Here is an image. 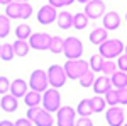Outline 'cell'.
I'll return each mask as SVG.
<instances>
[{"instance_id": "obj_35", "label": "cell", "mask_w": 127, "mask_h": 126, "mask_svg": "<svg viewBox=\"0 0 127 126\" xmlns=\"http://www.w3.org/2000/svg\"><path fill=\"white\" fill-rule=\"evenodd\" d=\"M10 82L7 77H3V75H0V94L2 96H5V94H9V90H10Z\"/></svg>"}, {"instance_id": "obj_38", "label": "cell", "mask_w": 127, "mask_h": 126, "mask_svg": "<svg viewBox=\"0 0 127 126\" xmlns=\"http://www.w3.org/2000/svg\"><path fill=\"white\" fill-rule=\"evenodd\" d=\"M75 126H93V123H92V119L90 118H78V121L75 123Z\"/></svg>"}, {"instance_id": "obj_8", "label": "cell", "mask_w": 127, "mask_h": 126, "mask_svg": "<svg viewBox=\"0 0 127 126\" xmlns=\"http://www.w3.org/2000/svg\"><path fill=\"white\" fill-rule=\"evenodd\" d=\"M76 123V111L71 106H61L56 116V125L58 126H75Z\"/></svg>"}, {"instance_id": "obj_41", "label": "cell", "mask_w": 127, "mask_h": 126, "mask_svg": "<svg viewBox=\"0 0 127 126\" xmlns=\"http://www.w3.org/2000/svg\"><path fill=\"white\" fill-rule=\"evenodd\" d=\"M0 126H15V123H12L9 119H2V121H0Z\"/></svg>"}, {"instance_id": "obj_6", "label": "cell", "mask_w": 127, "mask_h": 126, "mask_svg": "<svg viewBox=\"0 0 127 126\" xmlns=\"http://www.w3.org/2000/svg\"><path fill=\"white\" fill-rule=\"evenodd\" d=\"M64 56L68 60H80L83 55V43L75 36H69L64 39V49H63Z\"/></svg>"}, {"instance_id": "obj_11", "label": "cell", "mask_w": 127, "mask_h": 126, "mask_svg": "<svg viewBox=\"0 0 127 126\" xmlns=\"http://www.w3.org/2000/svg\"><path fill=\"white\" fill-rule=\"evenodd\" d=\"M85 14H87L88 19H92V20L103 17L105 15V3L102 0H90L85 5Z\"/></svg>"}, {"instance_id": "obj_14", "label": "cell", "mask_w": 127, "mask_h": 126, "mask_svg": "<svg viewBox=\"0 0 127 126\" xmlns=\"http://www.w3.org/2000/svg\"><path fill=\"white\" fill-rule=\"evenodd\" d=\"M19 107V99L12 94H5L0 97V109H3L5 113H15Z\"/></svg>"}, {"instance_id": "obj_46", "label": "cell", "mask_w": 127, "mask_h": 126, "mask_svg": "<svg viewBox=\"0 0 127 126\" xmlns=\"http://www.w3.org/2000/svg\"><path fill=\"white\" fill-rule=\"evenodd\" d=\"M124 53H126V55H127V44H126V49H124Z\"/></svg>"}, {"instance_id": "obj_29", "label": "cell", "mask_w": 127, "mask_h": 126, "mask_svg": "<svg viewBox=\"0 0 127 126\" xmlns=\"http://www.w3.org/2000/svg\"><path fill=\"white\" fill-rule=\"evenodd\" d=\"M90 102H92V109H93V113H102L103 109H105V99L100 96H93L90 99Z\"/></svg>"}, {"instance_id": "obj_24", "label": "cell", "mask_w": 127, "mask_h": 126, "mask_svg": "<svg viewBox=\"0 0 127 126\" xmlns=\"http://www.w3.org/2000/svg\"><path fill=\"white\" fill-rule=\"evenodd\" d=\"M88 17H87V14L85 12H76L75 15H73V27L75 29H78V31H81V29H85L88 26Z\"/></svg>"}, {"instance_id": "obj_9", "label": "cell", "mask_w": 127, "mask_h": 126, "mask_svg": "<svg viewBox=\"0 0 127 126\" xmlns=\"http://www.w3.org/2000/svg\"><path fill=\"white\" fill-rule=\"evenodd\" d=\"M51 38L48 32H32V36L29 38V44L31 49H36V51H46L51 46Z\"/></svg>"}, {"instance_id": "obj_20", "label": "cell", "mask_w": 127, "mask_h": 126, "mask_svg": "<svg viewBox=\"0 0 127 126\" xmlns=\"http://www.w3.org/2000/svg\"><path fill=\"white\" fill-rule=\"evenodd\" d=\"M56 22L61 29H69V27H73V14H69L68 10H63L58 14Z\"/></svg>"}, {"instance_id": "obj_47", "label": "cell", "mask_w": 127, "mask_h": 126, "mask_svg": "<svg viewBox=\"0 0 127 126\" xmlns=\"http://www.w3.org/2000/svg\"><path fill=\"white\" fill-rule=\"evenodd\" d=\"M0 51H2V44H0Z\"/></svg>"}, {"instance_id": "obj_44", "label": "cell", "mask_w": 127, "mask_h": 126, "mask_svg": "<svg viewBox=\"0 0 127 126\" xmlns=\"http://www.w3.org/2000/svg\"><path fill=\"white\" fill-rule=\"evenodd\" d=\"M78 2H80V3H85V5H87V3L90 2V0H78Z\"/></svg>"}, {"instance_id": "obj_27", "label": "cell", "mask_w": 127, "mask_h": 126, "mask_svg": "<svg viewBox=\"0 0 127 126\" xmlns=\"http://www.w3.org/2000/svg\"><path fill=\"white\" fill-rule=\"evenodd\" d=\"M14 56H15L14 46L10 43H3L2 44V51H0V58L3 60V61H10V60H14Z\"/></svg>"}, {"instance_id": "obj_34", "label": "cell", "mask_w": 127, "mask_h": 126, "mask_svg": "<svg viewBox=\"0 0 127 126\" xmlns=\"http://www.w3.org/2000/svg\"><path fill=\"white\" fill-rule=\"evenodd\" d=\"M32 12H34V9H32V5L31 3H27V2H22V5H20V19H29L31 15H32Z\"/></svg>"}, {"instance_id": "obj_40", "label": "cell", "mask_w": 127, "mask_h": 126, "mask_svg": "<svg viewBox=\"0 0 127 126\" xmlns=\"http://www.w3.org/2000/svg\"><path fill=\"white\" fill-rule=\"evenodd\" d=\"M48 3H49V5H53L54 9H59V7H64L61 0H48Z\"/></svg>"}, {"instance_id": "obj_21", "label": "cell", "mask_w": 127, "mask_h": 126, "mask_svg": "<svg viewBox=\"0 0 127 126\" xmlns=\"http://www.w3.org/2000/svg\"><path fill=\"white\" fill-rule=\"evenodd\" d=\"M110 80H112V85L115 89H126L127 87V73L126 72L117 70V72L110 77Z\"/></svg>"}, {"instance_id": "obj_4", "label": "cell", "mask_w": 127, "mask_h": 126, "mask_svg": "<svg viewBox=\"0 0 127 126\" xmlns=\"http://www.w3.org/2000/svg\"><path fill=\"white\" fill-rule=\"evenodd\" d=\"M41 104L48 113H58L59 107H61V94H59V90L49 87L42 94V102Z\"/></svg>"}, {"instance_id": "obj_30", "label": "cell", "mask_w": 127, "mask_h": 126, "mask_svg": "<svg viewBox=\"0 0 127 126\" xmlns=\"http://www.w3.org/2000/svg\"><path fill=\"white\" fill-rule=\"evenodd\" d=\"M10 32V19L7 15H0V38H7Z\"/></svg>"}, {"instance_id": "obj_36", "label": "cell", "mask_w": 127, "mask_h": 126, "mask_svg": "<svg viewBox=\"0 0 127 126\" xmlns=\"http://www.w3.org/2000/svg\"><path fill=\"white\" fill-rule=\"evenodd\" d=\"M117 67H119L120 72H126V73H127V55H126V53L120 55V56L117 58Z\"/></svg>"}, {"instance_id": "obj_18", "label": "cell", "mask_w": 127, "mask_h": 126, "mask_svg": "<svg viewBox=\"0 0 127 126\" xmlns=\"http://www.w3.org/2000/svg\"><path fill=\"white\" fill-rule=\"evenodd\" d=\"M12 46H14V51H15V56H26L31 51V44L26 39H15L12 43Z\"/></svg>"}, {"instance_id": "obj_2", "label": "cell", "mask_w": 127, "mask_h": 126, "mask_svg": "<svg viewBox=\"0 0 127 126\" xmlns=\"http://www.w3.org/2000/svg\"><path fill=\"white\" fill-rule=\"evenodd\" d=\"M90 70V63L85 60H68L64 63V72H66V77L71 80H80Z\"/></svg>"}, {"instance_id": "obj_31", "label": "cell", "mask_w": 127, "mask_h": 126, "mask_svg": "<svg viewBox=\"0 0 127 126\" xmlns=\"http://www.w3.org/2000/svg\"><path fill=\"white\" fill-rule=\"evenodd\" d=\"M93 84H95V72L88 70L87 73L80 78V85L81 87H93Z\"/></svg>"}, {"instance_id": "obj_13", "label": "cell", "mask_w": 127, "mask_h": 126, "mask_svg": "<svg viewBox=\"0 0 127 126\" xmlns=\"http://www.w3.org/2000/svg\"><path fill=\"white\" fill-rule=\"evenodd\" d=\"M29 92V82H26L24 78H15L12 84H10V94L15 96L17 99L24 97Z\"/></svg>"}, {"instance_id": "obj_19", "label": "cell", "mask_w": 127, "mask_h": 126, "mask_svg": "<svg viewBox=\"0 0 127 126\" xmlns=\"http://www.w3.org/2000/svg\"><path fill=\"white\" fill-rule=\"evenodd\" d=\"M24 102L27 107H36L42 102V94L41 92H36V90H29L26 96H24Z\"/></svg>"}, {"instance_id": "obj_3", "label": "cell", "mask_w": 127, "mask_h": 126, "mask_svg": "<svg viewBox=\"0 0 127 126\" xmlns=\"http://www.w3.org/2000/svg\"><path fill=\"white\" fill-rule=\"evenodd\" d=\"M26 118H29L34 126H53L54 125V119L51 116V113H48L44 107H39V106L29 107Z\"/></svg>"}, {"instance_id": "obj_16", "label": "cell", "mask_w": 127, "mask_h": 126, "mask_svg": "<svg viewBox=\"0 0 127 126\" xmlns=\"http://www.w3.org/2000/svg\"><path fill=\"white\" fill-rule=\"evenodd\" d=\"M102 19H103V27L107 31H115L120 26V15H119L117 12H114V10L105 12V15Z\"/></svg>"}, {"instance_id": "obj_10", "label": "cell", "mask_w": 127, "mask_h": 126, "mask_svg": "<svg viewBox=\"0 0 127 126\" xmlns=\"http://www.w3.org/2000/svg\"><path fill=\"white\" fill-rule=\"evenodd\" d=\"M58 19V12L53 5H42L39 10H37V22L42 24V26H48V24H53L54 20Z\"/></svg>"}, {"instance_id": "obj_26", "label": "cell", "mask_w": 127, "mask_h": 126, "mask_svg": "<svg viewBox=\"0 0 127 126\" xmlns=\"http://www.w3.org/2000/svg\"><path fill=\"white\" fill-rule=\"evenodd\" d=\"M63 49H64V39L59 38V36H53V38H51L49 51L54 53V55H59V53H63Z\"/></svg>"}, {"instance_id": "obj_15", "label": "cell", "mask_w": 127, "mask_h": 126, "mask_svg": "<svg viewBox=\"0 0 127 126\" xmlns=\"http://www.w3.org/2000/svg\"><path fill=\"white\" fill-rule=\"evenodd\" d=\"M112 80L110 77H105V75H102V77H97L95 78V84H93V90H95V94L100 96V94H107L108 90H112Z\"/></svg>"}, {"instance_id": "obj_17", "label": "cell", "mask_w": 127, "mask_h": 126, "mask_svg": "<svg viewBox=\"0 0 127 126\" xmlns=\"http://www.w3.org/2000/svg\"><path fill=\"white\" fill-rule=\"evenodd\" d=\"M108 39V31L105 27H95V29L90 32V43L92 44H97L100 46L102 43H105Z\"/></svg>"}, {"instance_id": "obj_42", "label": "cell", "mask_w": 127, "mask_h": 126, "mask_svg": "<svg viewBox=\"0 0 127 126\" xmlns=\"http://www.w3.org/2000/svg\"><path fill=\"white\" fill-rule=\"evenodd\" d=\"M12 2H14V0H0V3H3V5H5V7H7V5H9V3H12Z\"/></svg>"}, {"instance_id": "obj_12", "label": "cell", "mask_w": 127, "mask_h": 126, "mask_svg": "<svg viewBox=\"0 0 127 126\" xmlns=\"http://www.w3.org/2000/svg\"><path fill=\"white\" fill-rule=\"evenodd\" d=\"M105 121L108 126H124V111L119 106H110L105 113Z\"/></svg>"}, {"instance_id": "obj_32", "label": "cell", "mask_w": 127, "mask_h": 126, "mask_svg": "<svg viewBox=\"0 0 127 126\" xmlns=\"http://www.w3.org/2000/svg\"><path fill=\"white\" fill-rule=\"evenodd\" d=\"M115 72H117V63H115V61H112V60H105L103 68H102V73H103L105 77H112Z\"/></svg>"}, {"instance_id": "obj_33", "label": "cell", "mask_w": 127, "mask_h": 126, "mask_svg": "<svg viewBox=\"0 0 127 126\" xmlns=\"http://www.w3.org/2000/svg\"><path fill=\"white\" fill-rule=\"evenodd\" d=\"M105 102L108 106H119V90L117 89H112L105 94Z\"/></svg>"}, {"instance_id": "obj_43", "label": "cell", "mask_w": 127, "mask_h": 126, "mask_svg": "<svg viewBox=\"0 0 127 126\" xmlns=\"http://www.w3.org/2000/svg\"><path fill=\"white\" fill-rule=\"evenodd\" d=\"M61 2H63V5H71L75 0H61Z\"/></svg>"}, {"instance_id": "obj_1", "label": "cell", "mask_w": 127, "mask_h": 126, "mask_svg": "<svg viewBox=\"0 0 127 126\" xmlns=\"http://www.w3.org/2000/svg\"><path fill=\"white\" fill-rule=\"evenodd\" d=\"M124 43L120 39H107L105 43H102L98 46V55L103 56V58H119L122 53H124Z\"/></svg>"}, {"instance_id": "obj_23", "label": "cell", "mask_w": 127, "mask_h": 126, "mask_svg": "<svg viewBox=\"0 0 127 126\" xmlns=\"http://www.w3.org/2000/svg\"><path fill=\"white\" fill-rule=\"evenodd\" d=\"M20 5H22V2H12L9 3L7 7H5V15L9 17V19H20Z\"/></svg>"}, {"instance_id": "obj_5", "label": "cell", "mask_w": 127, "mask_h": 126, "mask_svg": "<svg viewBox=\"0 0 127 126\" xmlns=\"http://www.w3.org/2000/svg\"><path fill=\"white\" fill-rule=\"evenodd\" d=\"M29 89L31 90H36V92H41L44 94L49 89V80H48V73L44 70H34L29 77Z\"/></svg>"}, {"instance_id": "obj_25", "label": "cell", "mask_w": 127, "mask_h": 126, "mask_svg": "<svg viewBox=\"0 0 127 126\" xmlns=\"http://www.w3.org/2000/svg\"><path fill=\"white\" fill-rule=\"evenodd\" d=\"M15 36H17V39H26V41H29V38L32 36L31 26L29 24H19V26L15 27Z\"/></svg>"}, {"instance_id": "obj_49", "label": "cell", "mask_w": 127, "mask_h": 126, "mask_svg": "<svg viewBox=\"0 0 127 126\" xmlns=\"http://www.w3.org/2000/svg\"><path fill=\"white\" fill-rule=\"evenodd\" d=\"M126 20H127V14H126Z\"/></svg>"}, {"instance_id": "obj_22", "label": "cell", "mask_w": 127, "mask_h": 126, "mask_svg": "<svg viewBox=\"0 0 127 126\" xmlns=\"http://www.w3.org/2000/svg\"><path fill=\"white\" fill-rule=\"evenodd\" d=\"M76 113H78L81 118H90V114H93V109H92L90 99H81V101H80L78 107H76Z\"/></svg>"}, {"instance_id": "obj_39", "label": "cell", "mask_w": 127, "mask_h": 126, "mask_svg": "<svg viewBox=\"0 0 127 126\" xmlns=\"http://www.w3.org/2000/svg\"><path fill=\"white\" fill-rule=\"evenodd\" d=\"M15 126H34V125H32V121L29 118H19L15 121Z\"/></svg>"}, {"instance_id": "obj_7", "label": "cell", "mask_w": 127, "mask_h": 126, "mask_svg": "<svg viewBox=\"0 0 127 126\" xmlns=\"http://www.w3.org/2000/svg\"><path fill=\"white\" fill-rule=\"evenodd\" d=\"M48 80H49V85L53 89H59L66 84V72H64V67L61 65H51L48 68Z\"/></svg>"}, {"instance_id": "obj_45", "label": "cell", "mask_w": 127, "mask_h": 126, "mask_svg": "<svg viewBox=\"0 0 127 126\" xmlns=\"http://www.w3.org/2000/svg\"><path fill=\"white\" fill-rule=\"evenodd\" d=\"M15 2H29V0H15Z\"/></svg>"}, {"instance_id": "obj_28", "label": "cell", "mask_w": 127, "mask_h": 126, "mask_svg": "<svg viewBox=\"0 0 127 126\" xmlns=\"http://www.w3.org/2000/svg\"><path fill=\"white\" fill-rule=\"evenodd\" d=\"M88 63H90V67H92V72H102L103 63H105V58L100 56V55H92V58H90Z\"/></svg>"}, {"instance_id": "obj_48", "label": "cell", "mask_w": 127, "mask_h": 126, "mask_svg": "<svg viewBox=\"0 0 127 126\" xmlns=\"http://www.w3.org/2000/svg\"><path fill=\"white\" fill-rule=\"evenodd\" d=\"M124 126H127V123H124Z\"/></svg>"}, {"instance_id": "obj_37", "label": "cell", "mask_w": 127, "mask_h": 126, "mask_svg": "<svg viewBox=\"0 0 127 126\" xmlns=\"http://www.w3.org/2000/svg\"><path fill=\"white\" fill-rule=\"evenodd\" d=\"M119 90V104L126 106L127 104V87L126 89H117Z\"/></svg>"}]
</instances>
